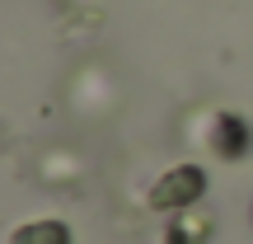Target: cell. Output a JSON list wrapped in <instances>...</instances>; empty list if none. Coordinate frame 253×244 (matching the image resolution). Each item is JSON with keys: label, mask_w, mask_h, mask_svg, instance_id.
I'll return each mask as SVG.
<instances>
[{"label": "cell", "mask_w": 253, "mask_h": 244, "mask_svg": "<svg viewBox=\"0 0 253 244\" xmlns=\"http://www.w3.org/2000/svg\"><path fill=\"white\" fill-rule=\"evenodd\" d=\"M5 244H75V235H71L66 221L42 216V221H24V226H14Z\"/></svg>", "instance_id": "3"}, {"label": "cell", "mask_w": 253, "mask_h": 244, "mask_svg": "<svg viewBox=\"0 0 253 244\" xmlns=\"http://www.w3.org/2000/svg\"><path fill=\"white\" fill-rule=\"evenodd\" d=\"M207 240H211V216L202 211V202L188 211H173V226L164 230V244H207Z\"/></svg>", "instance_id": "4"}, {"label": "cell", "mask_w": 253, "mask_h": 244, "mask_svg": "<svg viewBox=\"0 0 253 244\" xmlns=\"http://www.w3.org/2000/svg\"><path fill=\"white\" fill-rule=\"evenodd\" d=\"M207 141H211V155H216V160H225V164H244L249 155H253V122L244 118V113L216 108V113H211V132H207Z\"/></svg>", "instance_id": "2"}, {"label": "cell", "mask_w": 253, "mask_h": 244, "mask_svg": "<svg viewBox=\"0 0 253 244\" xmlns=\"http://www.w3.org/2000/svg\"><path fill=\"white\" fill-rule=\"evenodd\" d=\"M38 174H42L47 183H71V179H80V160H75L71 150H47L42 164H38Z\"/></svg>", "instance_id": "5"}, {"label": "cell", "mask_w": 253, "mask_h": 244, "mask_svg": "<svg viewBox=\"0 0 253 244\" xmlns=\"http://www.w3.org/2000/svg\"><path fill=\"white\" fill-rule=\"evenodd\" d=\"M202 197H207V169L192 164V160L164 169L160 179L150 183V193H145L150 211H188V207H197Z\"/></svg>", "instance_id": "1"}]
</instances>
